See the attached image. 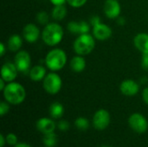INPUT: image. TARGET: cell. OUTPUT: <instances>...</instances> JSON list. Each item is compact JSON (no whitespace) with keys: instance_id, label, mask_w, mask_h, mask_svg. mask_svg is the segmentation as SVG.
I'll list each match as a JSON object with an SVG mask.
<instances>
[{"instance_id":"6da1fadb","label":"cell","mask_w":148,"mask_h":147,"mask_svg":"<svg viewBox=\"0 0 148 147\" xmlns=\"http://www.w3.org/2000/svg\"><path fill=\"white\" fill-rule=\"evenodd\" d=\"M63 37L62 27L56 23H49L42 32V39L48 46H56L61 42Z\"/></svg>"},{"instance_id":"7a4b0ae2","label":"cell","mask_w":148,"mask_h":147,"mask_svg":"<svg viewBox=\"0 0 148 147\" xmlns=\"http://www.w3.org/2000/svg\"><path fill=\"white\" fill-rule=\"evenodd\" d=\"M5 101L11 105H19L25 100L26 92L24 88L18 82H10L3 89Z\"/></svg>"},{"instance_id":"3957f363","label":"cell","mask_w":148,"mask_h":147,"mask_svg":"<svg viewBox=\"0 0 148 147\" xmlns=\"http://www.w3.org/2000/svg\"><path fill=\"white\" fill-rule=\"evenodd\" d=\"M67 63V55L61 49H51L45 57V64L47 68L56 72L61 70Z\"/></svg>"},{"instance_id":"277c9868","label":"cell","mask_w":148,"mask_h":147,"mask_svg":"<svg viewBox=\"0 0 148 147\" xmlns=\"http://www.w3.org/2000/svg\"><path fill=\"white\" fill-rule=\"evenodd\" d=\"M95 47V36L88 33L79 35L74 42L73 48L79 55H87L90 54Z\"/></svg>"},{"instance_id":"5b68a950","label":"cell","mask_w":148,"mask_h":147,"mask_svg":"<svg viewBox=\"0 0 148 147\" xmlns=\"http://www.w3.org/2000/svg\"><path fill=\"white\" fill-rule=\"evenodd\" d=\"M43 88L49 94H56L62 88V81L59 75L56 72H51L46 75L43 79Z\"/></svg>"},{"instance_id":"8992f818","label":"cell","mask_w":148,"mask_h":147,"mask_svg":"<svg viewBox=\"0 0 148 147\" xmlns=\"http://www.w3.org/2000/svg\"><path fill=\"white\" fill-rule=\"evenodd\" d=\"M128 125L133 131L138 133H143L147 132L148 122L147 119L141 113H133L128 119Z\"/></svg>"},{"instance_id":"52a82bcc","label":"cell","mask_w":148,"mask_h":147,"mask_svg":"<svg viewBox=\"0 0 148 147\" xmlns=\"http://www.w3.org/2000/svg\"><path fill=\"white\" fill-rule=\"evenodd\" d=\"M110 123V114L105 109H100L95 112L93 117V126L96 130L102 131L106 129Z\"/></svg>"},{"instance_id":"ba28073f","label":"cell","mask_w":148,"mask_h":147,"mask_svg":"<svg viewBox=\"0 0 148 147\" xmlns=\"http://www.w3.org/2000/svg\"><path fill=\"white\" fill-rule=\"evenodd\" d=\"M14 63L19 72L28 71L31 63L29 54L25 50H19L14 58Z\"/></svg>"},{"instance_id":"9c48e42d","label":"cell","mask_w":148,"mask_h":147,"mask_svg":"<svg viewBox=\"0 0 148 147\" xmlns=\"http://www.w3.org/2000/svg\"><path fill=\"white\" fill-rule=\"evenodd\" d=\"M121 4L118 0H106L103 5V11L107 17L114 19L121 14Z\"/></svg>"},{"instance_id":"30bf717a","label":"cell","mask_w":148,"mask_h":147,"mask_svg":"<svg viewBox=\"0 0 148 147\" xmlns=\"http://www.w3.org/2000/svg\"><path fill=\"white\" fill-rule=\"evenodd\" d=\"M40 29L34 23H28L23 29V36L24 40L29 43L36 42L40 37Z\"/></svg>"},{"instance_id":"8fae6325","label":"cell","mask_w":148,"mask_h":147,"mask_svg":"<svg viewBox=\"0 0 148 147\" xmlns=\"http://www.w3.org/2000/svg\"><path fill=\"white\" fill-rule=\"evenodd\" d=\"M93 36L100 41L108 40L112 36V29L108 25L100 23L93 26Z\"/></svg>"},{"instance_id":"7c38bea8","label":"cell","mask_w":148,"mask_h":147,"mask_svg":"<svg viewBox=\"0 0 148 147\" xmlns=\"http://www.w3.org/2000/svg\"><path fill=\"white\" fill-rule=\"evenodd\" d=\"M17 68L15 63L5 62L1 68V78H3L6 82H12L17 75Z\"/></svg>"},{"instance_id":"4fadbf2b","label":"cell","mask_w":148,"mask_h":147,"mask_svg":"<svg viewBox=\"0 0 148 147\" xmlns=\"http://www.w3.org/2000/svg\"><path fill=\"white\" fill-rule=\"evenodd\" d=\"M121 92L126 96H134L140 90L139 84L134 80H125L120 86Z\"/></svg>"},{"instance_id":"5bb4252c","label":"cell","mask_w":148,"mask_h":147,"mask_svg":"<svg viewBox=\"0 0 148 147\" xmlns=\"http://www.w3.org/2000/svg\"><path fill=\"white\" fill-rule=\"evenodd\" d=\"M36 128L40 133L43 134L54 133L56 129V123L51 119L41 118L36 122Z\"/></svg>"},{"instance_id":"9a60e30c","label":"cell","mask_w":148,"mask_h":147,"mask_svg":"<svg viewBox=\"0 0 148 147\" xmlns=\"http://www.w3.org/2000/svg\"><path fill=\"white\" fill-rule=\"evenodd\" d=\"M68 29L73 34H86L89 32V24L85 21H71L68 23Z\"/></svg>"},{"instance_id":"2e32d148","label":"cell","mask_w":148,"mask_h":147,"mask_svg":"<svg viewBox=\"0 0 148 147\" xmlns=\"http://www.w3.org/2000/svg\"><path fill=\"white\" fill-rule=\"evenodd\" d=\"M134 43L135 48L140 50L142 54L148 53V34L147 33H139L135 36L134 39Z\"/></svg>"},{"instance_id":"e0dca14e","label":"cell","mask_w":148,"mask_h":147,"mask_svg":"<svg viewBox=\"0 0 148 147\" xmlns=\"http://www.w3.org/2000/svg\"><path fill=\"white\" fill-rule=\"evenodd\" d=\"M70 68L75 73H81L86 68V61L83 58L82 55H77L76 56H74L70 61Z\"/></svg>"},{"instance_id":"ac0fdd59","label":"cell","mask_w":148,"mask_h":147,"mask_svg":"<svg viewBox=\"0 0 148 147\" xmlns=\"http://www.w3.org/2000/svg\"><path fill=\"white\" fill-rule=\"evenodd\" d=\"M29 75L32 81H40L46 76V68L41 65H36L29 70Z\"/></svg>"},{"instance_id":"d6986e66","label":"cell","mask_w":148,"mask_h":147,"mask_svg":"<svg viewBox=\"0 0 148 147\" xmlns=\"http://www.w3.org/2000/svg\"><path fill=\"white\" fill-rule=\"evenodd\" d=\"M23 45V40L17 34L11 35L8 40V49L12 52H18Z\"/></svg>"},{"instance_id":"ffe728a7","label":"cell","mask_w":148,"mask_h":147,"mask_svg":"<svg viewBox=\"0 0 148 147\" xmlns=\"http://www.w3.org/2000/svg\"><path fill=\"white\" fill-rule=\"evenodd\" d=\"M49 114L53 119H60L64 113V107L60 102H53L49 107Z\"/></svg>"},{"instance_id":"44dd1931","label":"cell","mask_w":148,"mask_h":147,"mask_svg":"<svg viewBox=\"0 0 148 147\" xmlns=\"http://www.w3.org/2000/svg\"><path fill=\"white\" fill-rule=\"evenodd\" d=\"M51 15H52V17L54 20L61 21L63 18H65V16L67 15V8L64 6V4L56 5L53 8Z\"/></svg>"},{"instance_id":"7402d4cb","label":"cell","mask_w":148,"mask_h":147,"mask_svg":"<svg viewBox=\"0 0 148 147\" xmlns=\"http://www.w3.org/2000/svg\"><path fill=\"white\" fill-rule=\"evenodd\" d=\"M43 143L45 146L54 147L57 143V137L55 133H50L44 134L43 137Z\"/></svg>"},{"instance_id":"603a6c76","label":"cell","mask_w":148,"mask_h":147,"mask_svg":"<svg viewBox=\"0 0 148 147\" xmlns=\"http://www.w3.org/2000/svg\"><path fill=\"white\" fill-rule=\"evenodd\" d=\"M75 126L81 131H86L89 127V121L84 117H79L75 120Z\"/></svg>"},{"instance_id":"cb8c5ba5","label":"cell","mask_w":148,"mask_h":147,"mask_svg":"<svg viewBox=\"0 0 148 147\" xmlns=\"http://www.w3.org/2000/svg\"><path fill=\"white\" fill-rule=\"evenodd\" d=\"M36 21L42 25H47L49 23V15L45 11H40L36 15Z\"/></svg>"},{"instance_id":"d4e9b609","label":"cell","mask_w":148,"mask_h":147,"mask_svg":"<svg viewBox=\"0 0 148 147\" xmlns=\"http://www.w3.org/2000/svg\"><path fill=\"white\" fill-rule=\"evenodd\" d=\"M6 143L9 144L10 146H15L17 144V137L14 133H8L6 135Z\"/></svg>"},{"instance_id":"484cf974","label":"cell","mask_w":148,"mask_h":147,"mask_svg":"<svg viewBox=\"0 0 148 147\" xmlns=\"http://www.w3.org/2000/svg\"><path fill=\"white\" fill-rule=\"evenodd\" d=\"M88 0H67L68 3L74 8H80L82 6H83Z\"/></svg>"},{"instance_id":"4316f807","label":"cell","mask_w":148,"mask_h":147,"mask_svg":"<svg viewBox=\"0 0 148 147\" xmlns=\"http://www.w3.org/2000/svg\"><path fill=\"white\" fill-rule=\"evenodd\" d=\"M10 103H8L7 101H2L0 104V115L3 117L10 110Z\"/></svg>"},{"instance_id":"83f0119b","label":"cell","mask_w":148,"mask_h":147,"mask_svg":"<svg viewBox=\"0 0 148 147\" xmlns=\"http://www.w3.org/2000/svg\"><path fill=\"white\" fill-rule=\"evenodd\" d=\"M57 126H58V128H59L61 131H62V132H66V131H68L69 128V123L67 120H64L59 121V123H58Z\"/></svg>"},{"instance_id":"f1b7e54d","label":"cell","mask_w":148,"mask_h":147,"mask_svg":"<svg viewBox=\"0 0 148 147\" xmlns=\"http://www.w3.org/2000/svg\"><path fill=\"white\" fill-rule=\"evenodd\" d=\"M141 66L145 70H148V53H143L142 54Z\"/></svg>"},{"instance_id":"f546056e","label":"cell","mask_w":148,"mask_h":147,"mask_svg":"<svg viewBox=\"0 0 148 147\" xmlns=\"http://www.w3.org/2000/svg\"><path fill=\"white\" fill-rule=\"evenodd\" d=\"M100 23H101V18L99 16H92L90 18V23L93 26H95V25H96V24H98Z\"/></svg>"},{"instance_id":"4dcf8cb0","label":"cell","mask_w":148,"mask_h":147,"mask_svg":"<svg viewBox=\"0 0 148 147\" xmlns=\"http://www.w3.org/2000/svg\"><path fill=\"white\" fill-rule=\"evenodd\" d=\"M142 99H143L144 102L148 105V87L144 88V90L142 92Z\"/></svg>"},{"instance_id":"1f68e13d","label":"cell","mask_w":148,"mask_h":147,"mask_svg":"<svg viewBox=\"0 0 148 147\" xmlns=\"http://www.w3.org/2000/svg\"><path fill=\"white\" fill-rule=\"evenodd\" d=\"M49 1L55 6H56V5H62V4L65 3V2H67V0H49Z\"/></svg>"},{"instance_id":"d6a6232c","label":"cell","mask_w":148,"mask_h":147,"mask_svg":"<svg viewBox=\"0 0 148 147\" xmlns=\"http://www.w3.org/2000/svg\"><path fill=\"white\" fill-rule=\"evenodd\" d=\"M5 51H6V49H5L4 44H3V42H1V43H0V55H1V56H3Z\"/></svg>"},{"instance_id":"836d02e7","label":"cell","mask_w":148,"mask_h":147,"mask_svg":"<svg viewBox=\"0 0 148 147\" xmlns=\"http://www.w3.org/2000/svg\"><path fill=\"white\" fill-rule=\"evenodd\" d=\"M6 142V138H4V136L3 134H0V147H3Z\"/></svg>"},{"instance_id":"e575fe53","label":"cell","mask_w":148,"mask_h":147,"mask_svg":"<svg viewBox=\"0 0 148 147\" xmlns=\"http://www.w3.org/2000/svg\"><path fill=\"white\" fill-rule=\"evenodd\" d=\"M5 82H6V81H5L3 78L0 79V90H1V91H3V89L5 88V87H6Z\"/></svg>"},{"instance_id":"d590c367","label":"cell","mask_w":148,"mask_h":147,"mask_svg":"<svg viewBox=\"0 0 148 147\" xmlns=\"http://www.w3.org/2000/svg\"><path fill=\"white\" fill-rule=\"evenodd\" d=\"M15 147H31L29 144L27 143H24V142H20V143H17Z\"/></svg>"},{"instance_id":"8d00e7d4","label":"cell","mask_w":148,"mask_h":147,"mask_svg":"<svg viewBox=\"0 0 148 147\" xmlns=\"http://www.w3.org/2000/svg\"><path fill=\"white\" fill-rule=\"evenodd\" d=\"M101 147H112V146H101Z\"/></svg>"},{"instance_id":"74e56055","label":"cell","mask_w":148,"mask_h":147,"mask_svg":"<svg viewBox=\"0 0 148 147\" xmlns=\"http://www.w3.org/2000/svg\"><path fill=\"white\" fill-rule=\"evenodd\" d=\"M45 147H48V146H45Z\"/></svg>"}]
</instances>
